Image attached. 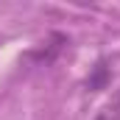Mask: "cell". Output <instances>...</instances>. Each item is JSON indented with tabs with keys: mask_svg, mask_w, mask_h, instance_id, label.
Wrapping results in <instances>:
<instances>
[{
	"mask_svg": "<svg viewBox=\"0 0 120 120\" xmlns=\"http://www.w3.org/2000/svg\"><path fill=\"white\" fill-rule=\"evenodd\" d=\"M109 78H112V70H109L106 59H101L98 64H95V67H92L90 78H87V90H92V92H98V90H106Z\"/></svg>",
	"mask_w": 120,
	"mask_h": 120,
	"instance_id": "1",
	"label": "cell"
},
{
	"mask_svg": "<svg viewBox=\"0 0 120 120\" xmlns=\"http://www.w3.org/2000/svg\"><path fill=\"white\" fill-rule=\"evenodd\" d=\"M95 120H120V90H117V95L103 106V112H101Z\"/></svg>",
	"mask_w": 120,
	"mask_h": 120,
	"instance_id": "2",
	"label": "cell"
}]
</instances>
